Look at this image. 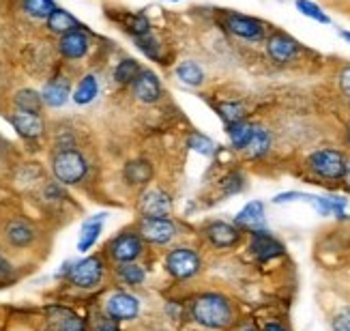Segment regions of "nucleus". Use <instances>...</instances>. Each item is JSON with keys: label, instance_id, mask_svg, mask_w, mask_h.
<instances>
[{"label": "nucleus", "instance_id": "nucleus-1", "mask_svg": "<svg viewBox=\"0 0 350 331\" xmlns=\"http://www.w3.org/2000/svg\"><path fill=\"white\" fill-rule=\"evenodd\" d=\"M191 319L204 329H228L234 323V308L221 293H202L191 301Z\"/></svg>", "mask_w": 350, "mask_h": 331}, {"label": "nucleus", "instance_id": "nucleus-2", "mask_svg": "<svg viewBox=\"0 0 350 331\" xmlns=\"http://www.w3.org/2000/svg\"><path fill=\"white\" fill-rule=\"evenodd\" d=\"M105 276V259L101 254H88L80 261H67L56 274L58 280H65L73 289L93 291L103 282Z\"/></svg>", "mask_w": 350, "mask_h": 331}, {"label": "nucleus", "instance_id": "nucleus-3", "mask_svg": "<svg viewBox=\"0 0 350 331\" xmlns=\"http://www.w3.org/2000/svg\"><path fill=\"white\" fill-rule=\"evenodd\" d=\"M50 170L56 183H60L63 187L80 185L88 174V161L82 150H78L75 146L56 148L50 161Z\"/></svg>", "mask_w": 350, "mask_h": 331}, {"label": "nucleus", "instance_id": "nucleus-4", "mask_svg": "<svg viewBox=\"0 0 350 331\" xmlns=\"http://www.w3.org/2000/svg\"><path fill=\"white\" fill-rule=\"evenodd\" d=\"M344 163H346V153L340 148H333V146H323V148H316L308 155L306 159V168L321 181H342L344 174Z\"/></svg>", "mask_w": 350, "mask_h": 331}, {"label": "nucleus", "instance_id": "nucleus-5", "mask_svg": "<svg viewBox=\"0 0 350 331\" xmlns=\"http://www.w3.org/2000/svg\"><path fill=\"white\" fill-rule=\"evenodd\" d=\"M39 228L37 224L26 217V215H11L3 222V228H0V239L3 243L11 250H30L37 246L39 241Z\"/></svg>", "mask_w": 350, "mask_h": 331}, {"label": "nucleus", "instance_id": "nucleus-6", "mask_svg": "<svg viewBox=\"0 0 350 331\" xmlns=\"http://www.w3.org/2000/svg\"><path fill=\"white\" fill-rule=\"evenodd\" d=\"M142 254H144V241L138 235V230H120L105 246V256L116 265L135 263Z\"/></svg>", "mask_w": 350, "mask_h": 331}, {"label": "nucleus", "instance_id": "nucleus-7", "mask_svg": "<svg viewBox=\"0 0 350 331\" xmlns=\"http://www.w3.org/2000/svg\"><path fill=\"white\" fill-rule=\"evenodd\" d=\"M163 267L174 280H191L202 271V259L193 248H174L165 256Z\"/></svg>", "mask_w": 350, "mask_h": 331}, {"label": "nucleus", "instance_id": "nucleus-8", "mask_svg": "<svg viewBox=\"0 0 350 331\" xmlns=\"http://www.w3.org/2000/svg\"><path fill=\"white\" fill-rule=\"evenodd\" d=\"M140 310H142V301L127 291H116L108 295L103 304V314L116 323L135 321L140 316Z\"/></svg>", "mask_w": 350, "mask_h": 331}, {"label": "nucleus", "instance_id": "nucleus-9", "mask_svg": "<svg viewBox=\"0 0 350 331\" xmlns=\"http://www.w3.org/2000/svg\"><path fill=\"white\" fill-rule=\"evenodd\" d=\"M138 235L144 243L150 246H170L178 235L176 224L170 215L165 217H142L138 224Z\"/></svg>", "mask_w": 350, "mask_h": 331}, {"label": "nucleus", "instance_id": "nucleus-10", "mask_svg": "<svg viewBox=\"0 0 350 331\" xmlns=\"http://www.w3.org/2000/svg\"><path fill=\"white\" fill-rule=\"evenodd\" d=\"M224 26L230 35L243 39V41H262L267 37V24L252 15H243V13H226Z\"/></svg>", "mask_w": 350, "mask_h": 331}, {"label": "nucleus", "instance_id": "nucleus-11", "mask_svg": "<svg viewBox=\"0 0 350 331\" xmlns=\"http://www.w3.org/2000/svg\"><path fill=\"white\" fill-rule=\"evenodd\" d=\"M45 331H90L86 319L65 306H50L45 310Z\"/></svg>", "mask_w": 350, "mask_h": 331}, {"label": "nucleus", "instance_id": "nucleus-12", "mask_svg": "<svg viewBox=\"0 0 350 331\" xmlns=\"http://www.w3.org/2000/svg\"><path fill=\"white\" fill-rule=\"evenodd\" d=\"M250 252L258 263H269L273 259H280L286 254V248L280 239L273 237L267 228L250 233Z\"/></svg>", "mask_w": 350, "mask_h": 331}, {"label": "nucleus", "instance_id": "nucleus-13", "mask_svg": "<svg viewBox=\"0 0 350 331\" xmlns=\"http://www.w3.org/2000/svg\"><path fill=\"white\" fill-rule=\"evenodd\" d=\"M267 54H269V58L273 60V63L288 65V63H293V60L299 58L301 43L297 39H293L291 35L280 33V30H278V33L269 35V39H267Z\"/></svg>", "mask_w": 350, "mask_h": 331}, {"label": "nucleus", "instance_id": "nucleus-14", "mask_svg": "<svg viewBox=\"0 0 350 331\" xmlns=\"http://www.w3.org/2000/svg\"><path fill=\"white\" fill-rule=\"evenodd\" d=\"M138 211L142 217H165L172 213V198L163 189H146L140 200Z\"/></svg>", "mask_w": 350, "mask_h": 331}, {"label": "nucleus", "instance_id": "nucleus-15", "mask_svg": "<svg viewBox=\"0 0 350 331\" xmlns=\"http://www.w3.org/2000/svg\"><path fill=\"white\" fill-rule=\"evenodd\" d=\"M204 237L208 239V243L217 250H230L239 246V241L243 237V230L237 228L234 224L228 222H211L204 228Z\"/></svg>", "mask_w": 350, "mask_h": 331}, {"label": "nucleus", "instance_id": "nucleus-16", "mask_svg": "<svg viewBox=\"0 0 350 331\" xmlns=\"http://www.w3.org/2000/svg\"><path fill=\"white\" fill-rule=\"evenodd\" d=\"M9 123L13 125V129L18 131V135H22L24 140H39L45 133V120L41 114H35V112L15 110L9 114Z\"/></svg>", "mask_w": 350, "mask_h": 331}, {"label": "nucleus", "instance_id": "nucleus-17", "mask_svg": "<svg viewBox=\"0 0 350 331\" xmlns=\"http://www.w3.org/2000/svg\"><path fill=\"white\" fill-rule=\"evenodd\" d=\"M90 50V37L84 28L71 30L58 37V52L67 60H80L88 54Z\"/></svg>", "mask_w": 350, "mask_h": 331}, {"label": "nucleus", "instance_id": "nucleus-18", "mask_svg": "<svg viewBox=\"0 0 350 331\" xmlns=\"http://www.w3.org/2000/svg\"><path fill=\"white\" fill-rule=\"evenodd\" d=\"M133 97L140 103H157L161 99V82L157 78L155 71L150 69H142L138 73V78L131 84Z\"/></svg>", "mask_w": 350, "mask_h": 331}, {"label": "nucleus", "instance_id": "nucleus-19", "mask_svg": "<svg viewBox=\"0 0 350 331\" xmlns=\"http://www.w3.org/2000/svg\"><path fill=\"white\" fill-rule=\"evenodd\" d=\"M234 226L241 230L256 233V230H265L267 228V213H265V202L262 200H252L243 207L237 217Z\"/></svg>", "mask_w": 350, "mask_h": 331}, {"label": "nucleus", "instance_id": "nucleus-20", "mask_svg": "<svg viewBox=\"0 0 350 331\" xmlns=\"http://www.w3.org/2000/svg\"><path fill=\"white\" fill-rule=\"evenodd\" d=\"M41 99H43V105H48V108H63L71 99V82L67 78L48 80L41 90Z\"/></svg>", "mask_w": 350, "mask_h": 331}, {"label": "nucleus", "instance_id": "nucleus-21", "mask_svg": "<svg viewBox=\"0 0 350 331\" xmlns=\"http://www.w3.org/2000/svg\"><path fill=\"white\" fill-rule=\"evenodd\" d=\"M105 217L108 213H97L93 217H88L82 222L80 226V237H78V252H90L95 248V243L101 237V230H103V224H105Z\"/></svg>", "mask_w": 350, "mask_h": 331}, {"label": "nucleus", "instance_id": "nucleus-22", "mask_svg": "<svg viewBox=\"0 0 350 331\" xmlns=\"http://www.w3.org/2000/svg\"><path fill=\"white\" fill-rule=\"evenodd\" d=\"M271 146H273V133L262 125H254L252 140L247 142V146H245L243 153H245L250 159H262V157L269 155Z\"/></svg>", "mask_w": 350, "mask_h": 331}, {"label": "nucleus", "instance_id": "nucleus-23", "mask_svg": "<svg viewBox=\"0 0 350 331\" xmlns=\"http://www.w3.org/2000/svg\"><path fill=\"white\" fill-rule=\"evenodd\" d=\"M99 97V78L95 73H86L80 78L78 86L71 93V99L75 105H90Z\"/></svg>", "mask_w": 350, "mask_h": 331}, {"label": "nucleus", "instance_id": "nucleus-24", "mask_svg": "<svg viewBox=\"0 0 350 331\" xmlns=\"http://www.w3.org/2000/svg\"><path fill=\"white\" fill-rule=\"evenodd\" d=\"M45 26H48V30L52 35H65V33H71V30H78V28H84L78 20L73 18V15L65 9L56 7L52 11V15L48 20H45Z\"/></svg>", "mask_w": 350, "mask_h": 331}, {"label": "nucleus", "instance_id": "nucleus-25", "mask_svg": "<svg viewBox=\"0 0 350 331\" xmlns=\"http://www.w3.org/2000/svg\"><path fill=\"white\" fill-rule=\"evenodd\" d=\"M123 176L129 185H138V187L148 185V181L153 178V166L146 159H133L125 166Z\"/></svg>", "mask_w": 350, "mask_h": 331}, {"label": "nucleus", "instance_id": "nucleus-26", "mask_svg": "<svg viewBox=\"0 0 350 331\" xmlns=\"http://www.w3.org/2000/svg\"><path fill=\"white\" fill-rule=\"evenodd\" d=\"M254 125L256 123H250L247 118H243V120H237V123H230V125H226V133H228V138H230V144L234 150H245L247 142L252 140V133H254Z\"/></svg>", "mask_w": 350, "mask_h": 331}, {"label": "nucleus", "instance_id": "nucleus-27", "mask_svg": "<svg viewBox=\"0 0 350 331\" xmlns=\"http://www.w3.org/2000/svg\"><path fill=\"white\" fill-rule=\"evenodd\" d=\"M13 105H15V110L41 114L43 99H41V93L35 88H20L18 93L13 95Z\"/></svg>", "mask_w": 350, "mask_h": 331}, {"label": "nucleus", "instance_id": "nucleus-28", "mask_svg": "<svg viewBox=\"0 0 350 331\" xmlns=\"http://www.w3.org/2000/svg\"><path fill=\"white\" fill-rule=\"evenodd\" d=\"M176 78L178 82H183L185 86H191V88H198V86H202L204 84V69L196 63V60H185V63H180L176 67Z\"/></svg>", "mask_w": 350, "mask_h": 331}, {"label": "nucleus", "instance_id": "nucleus-29", "mask_svg": "<svg viewBox=\"0 0 350 331\" xmlns=\"http://www.w3.org/2000/svg\"><path fill=\"white\" fill-rule=\"evenodd\" d=\"M116 276L125 286H142L146 282V271L138 263H120L116 267Z\"/></svg>", "mask_w": 350, "mask_h": 331}, {"label": "nucleus", "instance_id": "nucleus-30", "mask_svg": "<svg viewBox=\"0 0 350 331\" xmlns=\"http://www.w3.org/2000/svg\"><path fill=\"white\" fill-rule=\"evenodd\" d=\"M142 71L140 63L135 58H123L120 63L114 67V80L120 86H131L133 80L138 78V73Z\"/></svg>", "mask_w": 350, "mask_h": 331}, {"label": "nucleus", "instance_id": "nucleus-31", "mask_svg": "<svg viewBox=\"0 0 350 331\" xmlns=\"http://www.w3.org/2000/svg\"><path fill=\"white\" fill-rule=\"evenodd\" d=\"M22 9L35 20H48L56 9V3L54 0H22Z\"/></svg>", "mask_w": 350, "mask_h": 331}, {"label": "nucleus", "instance_id": "nucleus-32", "mask_svg": "<svg viewBox=\"0 0 350 331\" xmlns=\"http://www.w3.org/2000/svg\"><path fill=\"white\" fill-rule=\"evenodd\" d=\"M217 112H219V116H221V120L226 125L237 123V120H243L247 116L245 105H243L241 101H224V103L217 105Z\"/></svg>", "mask_w": 350, "mask_h": 331}, {"label": "nucleus", "instance_id": "nucleus-33", "mask_svg": "<svg viewBox=\"0 0 350 331\" xmlns=\"http://www.w3.org/2000/svg\"><path fill=\"white\" fill-rule=\"evenodd\" d=\"M187 146L191 148V150H196V153H200V155H204V157H211L213 153H215V142H213L208 135H204V133H200V131H193L191 135H189V140H187Z\"/></svg>", "mask_w": 350, "mask_h": 331}, {"label": "nucleus", "instance_id": "nucleus-34", "mask_svg": "<svg viewBox=\"0 0 350 331\" xmlns=\"http://www.w3.org/2000/svg\"><path fill=\"white\" fill-rule=\"evenodd\" d=\"M297 9H299V13L301 15H306V18H310V20H314V22H318V24H331V18L329 15L318 7L316 3H312V0H297Z\"/></svg>", "mask_w": 350, "mask_h": 331}, {"label": "nucleus", "instance_id": "nucleus-35", "mask_svg": "<svg viewBox=\"0 0 350 331\" xmlns=\"http://www.w3.org/2000/svg\"><path fill=\"white\" fill-rule=\"evenodd\" d=\"M219 187H221V191H224L226 196H234V194H239L243 187H245V176H243L239 170H232V172H228V174L221 178Z\"/></svg>", "mask_w": 350, "mask_h": 331}, {"label": "nucleus", "instance_id": "nucleus-36", "mask_svg": "<svg viewBox=\"0 0 350 331\" xmlns=\"http://www.w3.org/2000/svg\"><path fill=\"white\" fill-rule=\"evenodd\" d=\"M135 45L142 54H146L150 60H159L161 58V45L153 35H144V37H135Z\"/></svg>", "mask_w": 350, "mask_h": 331}, {"label": "nucleus", "instance_id": "nucleus-37", "mask_svg": "<svg viewBox=\"0 0 350 331\" xmlns=\"http://www.w3.org/2000/svg\"><path fill=\"white\" fill-rule=\"evenodd\" d=\"M125 28H127V33H131V37H133V39H135V37L150 35V22L144 18L142 13H138V15H129Z\"/></svg>", "mask_w": 350, "mask_h": 331}, {"label": "nucleus", "instance_id": "nucleus-38", "mask_svg": "<svg viewBox=\"0 0 350 331\" xmlns=\"http://www.w3.org/2000/svg\"><path fill=\"white\" fill-rule=\"evenodd\" d=\"M312 194H303V191H284V194H278L273 202L275 204H286V202H297V200H306L310 202Z\"/></svg>", "mask_w": 350, "mask_h": 331}, {"label": "nucleus", "instance_id": "nucleus-39", "mask_svg": "<svg viewBox=\"0 0 350 331\" xmlns=\"http://www.w3.org/2000/svg\"><path fill=\"white\" fill-rule=\"evenodd\" d=\"M331 329L333 331H350V308H344L333 316Z\"/></svg>", "mask_w": 350, "mask_h": 331}, {"label": "nucleus", "instance_id": "nucleus-40", "mask_svg": "<svg viewBox=\"0 0 350 331\" xmlns=\"http://www.w3.org/2000/svg\"><path fill=\"white\" fill-rule=\"evenodd\" d=\"M338 86L342 90V95L350 101V65L340 69V73H338Z\"/></svg>", "mask_w": 350, "mask_h": 331}, {"label": "nucleus", "instance_id": "nucleus-41", "mask_svg": "<svg viewBox=\"0 0 350 331\" xmlns=\"http://www.w3.org/2000/svg\"><path fill=\"white\" fill-rule=\"evenodd\" d=\"M11 276H13V265L9 263V259L5 256V252L0 250V284L9 282Z\"/></svg>", "mask_w": 350, "mask_h": 331}, {"label": "nucleus", "instance_id": "nucleus-42", "mask_svg": "<svg viewBox=\"0 0 350 331\" xmlns=\"http://www.w3.org/2000/svg\"><path fill=\"white\" fill-rule=\"evenodd\" d=\"M95 331H120V325H118L116 321H112V319H108V316H105L103 321L97 323Z\"/></svg>", "mask_w": 350, "mask_h": 331}, {"label": "nucleus", "instance_id": "nucleus-43", "mask_svg": "<svg viewBox=\"0 0 350 331\" xmlns=\"http://www.w3.org/2000/svg\"><path fill=\"white\" fill-rule=\"evenodd\" d=\"M342 185L346 189H350V155H346V163H344V174H342Z\"/></svg>", "mask_w": 350, "mask_h": 331}, {"label": "nucleus", "instance_id": "nucleus-44", "mask_svg": "<svg viewBox=\"0 0 350 331\" xmlns=\"http://www.w3.org/2000/svg\"><path fill=\"white\" fill-rule=\"evenodd\" d=\"M262 331H291V329L284 327L282 323H267V325L262 327Z\"/></svg>", "mask_w": 350, "mask_h": 331}, {"label": "nucleus", "instance_id": "nucleus-45", "mask_svg": "<svg viewBox=\"0 0 350 331\" xmlns=\"http://www.w3.org/2000/svg\"><path fill=\"white\" fill-rule=\"evenodd\" d=\"M340 37L350 43V30H340Z\"/></svg>", "mask_w": 350, "mask_h": 331}, {"label": "nucleus", "instance_id": "nucleus-46", "mask_svg": "<svg viewBox=\"0 0 350 331\" xmlns=\"http://www.w3.org/2000/svg\"><path fill=\"white\" fill-rule=\"evenodd\" d=\"M346 138H348V144H350V123H348V127H346Z\"/></svg>", "mask_w": 350, "mask_h": 331}, {"label": "nucleus", "instance_id": "nucleus-47", "mask_svg": "<svg viewBox=\"0 0 350 331\" xmlns=\"http://www.w3.org/2000/svg\"><path fill=\"white\" fill-rule=\"evenodd\" d=\"M243 331H260V329H256V327H245Z\"/></svg>", "mask_w": 350, "mask_h": 331}, {"label": "nucleus", "instance_id": "nucleus-48", "mask_svg": "<svg viewBox=\"0 0 350 331\" xmlns=\"http://www.w3.org/2000/svg\"><path fill=\"white\" fill-rule=\"evenodd\" d=\"M170 3H180V0H170Z\"/></svg>", "mask_w": 350, "mask_h": 331}]
</instances>
